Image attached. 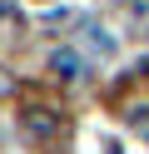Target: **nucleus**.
Masks as SVG:
<instances>
[{"mask_svg":"<svg viewBox=\"0 0 149 154\" xmlns=\"http://www.w3.org/2000/svg\"><path fill=\"white\" fill-rule=\"evenodd\" d=\"M20 129H25L35 144H60V139L70 134L65 119H60V114H50V109H20Z\"/></svg>","mask_w":149,"mask_h":154,"instance_id":"1","label":"nucleus"},{"mask_svg":"<svg viewBox=\"0 0 149 154\" xmlns=\"http://www.w3.org/2000/svg\"><path fill=\"white\" fill-rule=\"evenodd\" d=\"M50 70H55V80H79L85 65H79L75 50H55V55H50Z\"/></svg>","mask_w":149,"mask_h":154,"instance_id":"2","label":"nucleus"}]
</instances>
